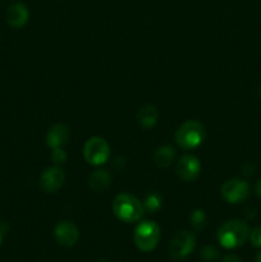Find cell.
Listing matches in <instances>:
<instances>
[{
	"label": "cell",
	"mask_w": 261,
	"mask_h": 262,
	"mask_svg": "<svg viewBox=\"0 0 261 262\" xmlns=\"http://www.w3.org/2000/svg\"><path fill=\"white\" fill-rule=\"evenodd\" d=\"M159 113L154 105H143L137 114L138 124L142 128H153L158 122Z\"/></svg>",
	"instance_id": "obj_14"
},
{
	"label": "cell",
	"mask_w": 261,
	"mask_h": 262,
	"mask_svg": "<svg viewBox=\"0 0 261 262\" xmlns=\"http://www.w3.org/2000/svg\"><path fill=\"white\" fill-rule=\"evenodd\" d=\"M176 158V151L171 146H161L154 154V163L159 168H168L174 161Z\"/></svg>",
	"instance_id": "obj_15"
},
{
	"label": "cell",
	"mask_w": 261,
	"mask_h": 262,
	"mask_svg": "<svg viewBox=\"0 0 261 262\" xmlns=\"http://www.w3.org/2000/svg\"><path fill=\"white\" fill-rule=\"evenodd\" d=\"M191 224L193 225L194 229L201 230L206 225V215L202 210H194L191 215Z\"/></svg>",
	"instance_id": "obj_17"
},
{
	"label": "cell",
	"mask_w": 261,
	"mask_h": 262,
	"mask_svg": "<svg viewBox=\"0 0 261 262\" xmlns=\"http://www.w3.org/2000/svg\"><path fill=\"white\" fill-rule=\"evenodd\" d=\"M69 140V129L64 124H55L49 129L46 135V143L50 148H59L66 145Z\"/></svg>",
	"instance_id": "obj_12"
},
{
	"label": "cell",
	"mask_w": 261,
	"mask_h": 262,
	"mask_svg": "<svg viewBox=\"0 0 261 262\" xmlns=\"http://www.w3.org/2000/svg\"><path fill=\"white\" fill-rule=\"evenodd\" d=\"M56 242L63 247H73L79 239V230L73 223L60 222L54 230Z\"/></svg>",
	"instance_id": "obj_10"
},
{
	"label": "cell",
	"mask_w": 261,
	"mask_h": 262,
	"mask_svg": "<svg viewBox=\"0 0 261 262\" xmlns=\"http://www.w3.org/2000/svg\"><path fill=\"white\" fill-rule=\"evenodd\" d=\"M250 237V228L242 220H229L217 230V241L227 250L241 247Z\"/></svg>",
	"instance_id": "obj_1"
},
{
	"label": "cell",
	"mask_w": 261,
	"mask_h": 262,
	"mask_svg": "<svg viewBox=\"0 0 261 262\" xmlns=\"http://www.w3.org/2000/svg\"><path fill=\"white\" fill-rule=\"evenodd\" d=\"M196 246V237L188 230H181L176 233V235L171 239L170 246H169V252L170 256L176 260H182L187 257Z\"/></svg>",
	"instance_id": "obj_6"
},
{
	"label": "cell",
	"mask_w": 261,
	"mask_h": 262,
	"mask_svg": "<svg viewBox=\"0 0 261 262\" xmlns=\"http://www.w3.org/2000/svg\"><path fill=\"white\" fill-rule=\"evenodd\" d=\"M255 192H256V194H257V196L261 199V179H258V181L256 182Z\"/></svg>",
	"instance_id": "obj_23"
},
{
	"label": "cell",
	"mask_w": 261,
	"mask_h": 262,
	"mask_svg": "<svg viewBox=\"0 0 261 262\" xmlns=\"http://www.w3.org/2000/svg\"><path fill=\"white\" fill-rule=\"evenodd\" d=\"M177 174L184 182H192L200 176L201 164L193 155H183L177 163Z\"/></svg>",
	"instance_id": "obj_9"
},
{
	"label": "cell",
	"mask_w": 261,
	"mask_h": 262,
	"mask_svg": "<svg viewBox=\"0 0 261 262\" xmlns=\"http://www.w3.org/2000/svg\"><path fill=\"white\" fill-rule=\"evenodd\" d=\"M113 211L123 223H136L145 214V207L140 200L130 193H120L113 201Z\"/></svg>",
	"instance_id": "obj_2"
},
{
	"label": "cell",
	"mask_w": 261,
	"mask_h": 262,
	"mask_svg": "<svg viewBox=\"0 0 261 262\" xmlns=\"http://www.w3.org/2000/svg\"><path fill=\"white\" fill-rule=\"evenodd\" d=\"M7 22L13 28H22L30 18V12L27 7L22 3H15L12 4L7 10Z\"/></svg>",
	"instance_id": "obj_11"
},
{
	"label": "cell",
	"mask_w": 261,
	"mask_h": 262,
	"mask_svg": "<svg viewBox=\"0 0 261 262\" xmlns=\"http://www.w3.org/2000/svg\"><path fill=\"white\" fill-rule=\"evenodd\" d=\"M222 196L229 204H240L250 196V186L241 179H230L222 186Z\"/></svg>",
	"instance_id": "obj_7"
},
{
	"label": "cell",
	"mask_w": 261,
	"mask_h": 262,
	"mask_svg": "<svg viewBox=\"0 0 261 262\" xmlns=\"http://www.w3.org/2000/svg\"><path fill=\"white\" fill-rule=\"evenodd\" d=\"M112 183V177L106 170L92 171L89 178V186L94 192L106 191Z\"/></svg>",
	"instance_id": "obj_13"
},
{
	"label": "cell",
	"mask_w": 261,
	"mask_h": 262,
	"mask_svg": "<svg viewBox=\"0 0 261 262\" xmlns=\"http://www.w3.org/2000/svg\"><path fill=\"white\" fill-rule=\"evenodd\" d=\"M223 262H242V260L235 255H228L227 257H224Z\"/></svg>",
	"instance_id": "obj_21"
},
{
	"label": "cell",
	"mask_w": 261,
	"mask_h": 262,
	"mask_svg": "<svg viewBox=\"0 0 261 262\" xmlns=\"http://www.w3.org/2000/svg\"><path fill=\"white\" fill-rule=\"evenodd\" d=\"M83 155L91 165H102L109 159L110 147L102 137H92L84 145Z\"/></svg>",
	"instance_id": "obj_5"
},
{
	"label": "cell",
	"mask_w": 261,
	"mask_h": 262,
	"mask_svg": "<svg viewBox=\"0 0 261 262\" xmlns=\"http://www.w3.org/2000/svg\"><path fill=\"white\" fill-rule=\"evenodd\" d=\"M51 159H53V161L55 164H64L67 160L66 151H64L61 147L54 148L53 154H51Z\"/></svg>",
	"instance_id": "obj_19"
},
{
	"label": "cell",
	"mask_w": 261,
	"mask_h": 262,
	"mask_svg": "<svg viewBox=\"0 0 261 262\" xmlns=\"http://www.w3.org/2000/svg\"><path fill=\"white\" fill-rule=\"evenodd\" d=\"M201 258L206 262L216 261L219 258V251L212 246H205L201 250Z\"/></svg>",
	"instance_id": "obj_18"
},
{
	"label": "cell",
	"mask_w": 261,
	"mask_h": 262,
	"mask_svg": "<svg viewBox=\"0 0 261 262\" xmlns=\"http://www.w3.org/2000/svg\"><path fill=\"white\" fill-rule=\"evenodd\" d=\"M161 205H163V199H161L160 194L148 193L145 200V204H143V207H145L146 210H148V211L155 212L160 209Z\"/></svg>",
	"instance_id": "obj_16"
},
{
	"label": "cell",
	"mask_w": 261,
	"mask_h": 262,
	"mask_svg": "<svg viewBox=\"0 0 261 262\" xmlns=\"http://www.w3.org/2000/svg\"><path fill=\"white\" fill-rule=\"evenodd\" d=\"M205 127L197 120H187L176 133V141L183 150H192L201 145L205 140Z\"/></svg>",
	"instance_id": "obj_3"
},
{
	"label": "cell",
	"mask_w": 261,
	"mask_h": 262,
	"mask_svg": "<svg viewBox=\"0 0 261 262\" xmlns=\"http://www.w3.org/2000/svg\"><path fill=\"white\" fill-rule=\"evenodd\" d=\"M99 262H107V261H105V260H101V261H99Z\"/></svg>",
	"instance_id": "obj_25"
},
{
	"label": "cell",
	"mask_w": 261,
	"mask_h": 262,
	"mask_svg": "<svg viewBox=\"0 0 261 262\" xmlns=\"http://www.w3.org/2000/svg\"><path fill=\"white\" fill-rule=\"evenodd\" d=\"M64 181H66V174L63 169L53 166V168H48L41 174L40 186L46 193H55L63 187Z\"/></svg>",
	"instance_id": "obj_8"
},
{
	"label": "cell",
	"mask_w": 261,
	"mask_h": 262,
	"mask_svg": "<svg viewBox=\"0 0 261 262\" xmlns=\"http://www.w3.org/2000/svg\"><path fill=\"white\" fill-rule=\"evenodd\" d=\"M7 232H8V227L4 224V223H2V224H0V243H2L3 237H4V234Z\"/></svg>",
	"instance_id": "obj_22"
},
{
	"label": "cell",
	"mask_w": 261,
	"mask_h": 262,
	"mask_svg": "<svg viewBox=\"0 0 261 262\" xmlns=\"http://www.w3.org/2000/svg\"><path fill=\"white\" fill-rule=\"evenodd\" d=\"M250 241L252 246L261 248V227H256L252 232H250Z\"/></svg>",
	"instance_id": "obj_20"
},
{
	"label": "cell",
	"mask_w": 261,
	"mask_h": 262,
	"mask_svg": "<svg viewBox=\"0 0 261 262\" xmlns=\"http://www.w3.org/2000/svg\"><path fill=\"white\" fill-rule=\"evenodd\" d=\"M256 262H261V252H258L256 255Z\"/></svg>",
	"instance_id": "obj_24"
},
{
	"label": "cell",
	"mask_w": 261,
	"mask_h": 262,
	"mask_svg": "<svg viewBox=\"0 0 261 262\" xmlns=\"http://www.w3.org/2000/svg\"><path fill=\"white\" fill-rule=\"evenodd\" d=\"M133 239L138 250L142 252H151L155 250L160 241V227L153 220L141 222L136 227Z\"/></svg>",
	"instance_id": "obj_4"
}]
</instances>
